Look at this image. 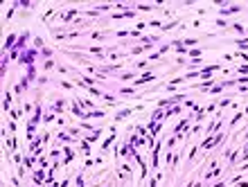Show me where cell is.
Listing matches in <instances>:
<instances>
[{"label": "cell", "mask_w": 248, "mask_h": 187, "mask_svg": "<svg viewBox=\"0 0 248 187\" xmlns=\"http://www.w3.org/2000/svg\"><path fill=\"white\" fill-rule=\"evenodd\" d=\"M232 30H235V32H246V27H244L241 23H235V25H232Z\"/></svg>", "instance_id": "obj_10"}, {"label": "cell", "mask_w": 248, "mask_h": 187, "mask_svg": "<svg viewBox=\"0 0 248 187\" xmlns=\"http://www.w3.org/2000/svg\"><path fill=\"white\" fill-rule=\"evenodd\" d=\"M131 113H133V108H124V111H120V113H117V117H115V122H122L124 117L131 115Z\"/></svg>", "instance_id": "obj_4"}, {"label": "cell", "mask_w": 248, "mask_h": 187, "mask_svg": "<svg viewBox=\"0 0 248 187\" xmlns=\"http://www.w3.org/2000/svg\"><path fill=\"white\" fill-rule=\"evenodd\" d=\"M153 79H156L153 75H142L140 79L135 81V86H144V84H149V81H153Z\"/></svg>", "instance_id": "obj_3"}, {"label": "cell", "mask_w": 248, "mask_h": 187, "mask_svg": "<svg viewBox=\"0 0 248 187\" xmlns=\"http://www.w3.org/2000/svg\"><path fill=\"white\" fill-rule=\"evenodd\" d=\"M43 45H45V43H43V38H41V36H36V38H34V47H36V50H43Z\"/></svg>", "instance_id": "obj_6"}, {"label": "cell", "mask_w": 248, "mask_h": 187, "mask_svg": "<svg viewBox=\"0 0 248 187\" xmlns=\"http://www.w3.org/2000/svg\"><path fill=\"white\" fill-rule=\"evenodd\" d=\"M16 43H18V38H16V34H9L5 41V50H11V47H16Z\"/></svg>", "instance_id": "obj_2"}, {"label": "cell", "mask_w": 248, "mask_h": 187, "mask_svg": "<svg viewBox=\"0 0 248 187\" xmlns=\"http://www.w3.org/2000/svg\"><path fill=\"white\" fill-rule=\"evenodd\" d=\"M237 45H239V50H246V47H248V38H239Z\"/></svg>", "instance_id": "obj_7"}, {"label": "cell", "mask_w": 248, "mask_h": 187, "mask_svg": "<svg viewBox=\"0 0 248 187\" xmlns=\"http://www.w3.org/2000/svg\"><path fill=\"white\" fill-rule=\"evenodd\" d=\"M75 14H77V9H70V11H66V14H63V20H70Z\"/></svg>", "instance_id": "obj_9"}, {"label": "cell", "mask_w": 248, "mask_h": 187, "mask_svg": "<svg viewBox=\"0 0 248 187\" xmlns=\"http://www.w3.org/2000/svg\"><path fill=\"white\" fill-rule=\"evenodd\" d=\"M63 151H66V158H63V165H68V162H70L72 158H75V153H72L70 149H63Z\"/></svg>", "instance_id": "obj_5"}, {"label": "cell", "mask_w": 248, "mask_h": 187, "mask_svg": "<svg viewBox=\"0 0 248 187\" xmlns=\"http://www.w3.org/2000/svg\"><path fill=\"white\" fill-rule=\"evenodd\" d=\"M9 104H11V95H9V92H5V111L9 108Z\"/></svg>", "instance_id": "obj_11"}, {"label": "cell", "mask_w": 248, "mask_h": 187, "mask_svg": "<svg viewBox=\"0 0 248 187\" xmlns=\"http://www.w3.org/2000/svg\"><path fill=\"white\" fill-rule=\"evenodd\" d=\"M34 59H36V50H32V47H30V50H25L23 54H20L18 63H23V66L30 68V66H34Z\"/></svg>", "instance_id": "obj_1"}, {"label": "cell", "mask_w": 248, "mask_h": 187, "mask_svg": "<svg viewBox=\"0 0 248 187\" xmlns=\"http://www.w3.org/2000/svg\"><path fill=\"white\" fill-rule=\"evenodd\" d=\"M196 43H198L196 38H187V41H183V45H185V47H192V45H196Z\"/></svg>", "instance_id": "obj_8"}]
</instances>
